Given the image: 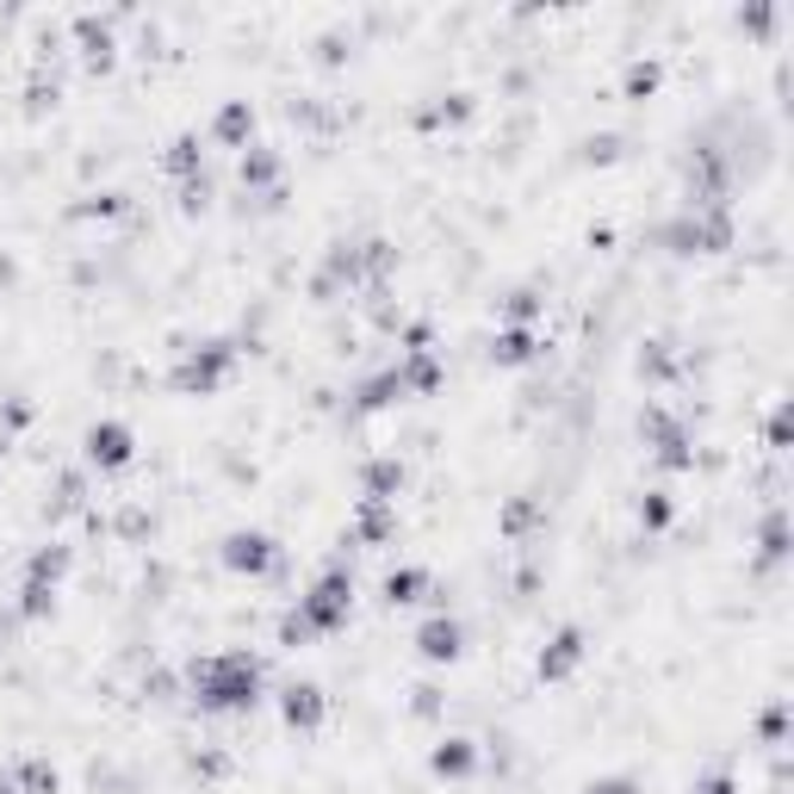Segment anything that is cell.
<instances>
[{"instance_id": "83f0119b", "label": "cell", "mask_w": 794, "mask_h": 794, "mask_svg": "<svg viewBox=\"0 0 794 794\" xmlns=\"http://www.w3.org/2000/svg\"><path fill=\"white\" fill-rule=\"evenodd\" d=\"M534 522H541V509H534V503H509L503 509V534H509V541H515V534H528Z\"/></svg>"}, {"instance_id": "4316f807", "label": "cell", "mask_w": 794, "mask_h": 794, "mask_svg": "<svg viewBox=\"0 0 794 794\" xmlns=\"http://www.w3.org/2000/svg\"><path fill=\"white\" fill-rule=\"evenodd\" d=\"M534 310H541V298H534V292H509V298H503V317H509V323H522V330H528V317H534Z\"/></svg>"}, {"instance_id": "ffe728a7", "label": "cell", "mask_w": 794, "mask_h": 794, "mask_svg": "<svg viewBox=\"0 0 794 794\" xmlns=\"http://www.w3.org/2000/svg\"><path fill=\"white\" fill-rule=\"evenodd\" d=\"M391 398H404V386H398V367H391V372H372L367 386L354 391V404H360V410H386Z\"/></svg>"}, {"instance_id": "836d02e7", "label": "cell", "mask_w": 794, "mask_h": 794, "mask_svg": "<svg viewBox=\"0 0 794 794\" xmlns=\"http://www.w3.org/2000/svg\"><path fill=\"white\" fill-rule=\"evenodd\" d=\"M441 708V689H416V714H435Z\"/></svg>"}, {"instance_id": "603a6c76", "label": "cell", "mask_w": 794, "mask_h": 794, "mask_svg": "<svg viewBox=\"0 0 794 794\" xmlns=\"http://www.w3.org/2000/svg\"><path fill=\"white\" fill-rule=\"evenodd\" d=\"M50 608H57V583L25 578V583H20V615H25V620H38V615H50Z\"/></svg>"}, {"instance_id": "ba28073f", "label": "cell", "mask_w": 794, "mask_h": 794, "mask_svg": "<svg viewBox=\"0 0 794 794\" xmlns=\"http://www.w3.org/2000/svg\"><path fill=\"white\" fill-rule=\"evenodd\" d=\"M323 714H330V701H323L317 683H286V689H280V720H286L292 733H317Z\"/></svg>"}, {"instance_id": "6da1fadb", "label": "cell", "mask_w": 794, "mask_h": 794, "mask_svg": "<svg viewBox=\"0 0 794 794\" xmlns=\"http://www.w3.org/2000/svg\"><path fill=\"white\" fill-rule=\"evenodd\" d=\"M193 701L205 714H249L261 701V664L249 652H217L193 664Z\"/></svg>"}, {"instance_id": "e575fe53", "label": "cell", "mask_w": 794, "mask_h": 794, "mask_svg": "<svg viewBox=\"0 0 794 794\" xmlns=\"http://www.w3.org/2000/svg\"><path fill=\"white\" fill-rule=\"evenodd\" d=\"M0 794H20V782H13V775H0Z\"/></svg>"}, {"instance_id": "44dd1931", "label": "cell", "mask_w": 794, "mask_h": 794, "mask_svg": "<svg viewBox=\"0 0 794 794\" xmlns=\"http://www.w3.org/2000/svg\"><path fill=\"white\" fill-rule=\"evenodd\" d=\"M428 590V571H416V565H404V571H391L386 578V602L398 608V602H416Z\"/></svg>"}, {"instance_id": "52a82bcc", "label": "cell", "mask_w": 794, "mask_h": 794, "mask_svg": "<svg viewBox=\"0 0 794 794\" xmlns=\"http://www.w3.org/2000/svg\"><path fill=\"white\" fill-rule=\"evenodd\" d=\"M640 435L659 447V465H671V472L696 465V453H689V435H683V423L671 416V410H645V416H640Z\"/></svg>"}, {"instance_id": "2e32d148", "label": "cell", "mask_w": 794, "mask_h": 794, "mask_svg": "<svg viewBox=\"0 0 794 794\" xmlns=\"http://www.w3.org/2000/svg\"><path fill=\"white\" fill-rule=\"evenodd\" d=\"M398 386L404 391H416V398H428V391H441V360H435V354H410L404 367H398Z\"/></svg>"}, {"instance_id": "f1b7e54d", "label": "cell", "mask_w": 794, "mask_h": 794, "mask_svg": "<svg viewBox=\"0 0 794 794\" xmlns=\"http://www.w3.org/2000/svg\"><path fill=\"white\" fill-rule=\"evenodd\" d=\"M671 515H677V509H671V497H664V490H652V497L640 503V522L645 528H671Z\"/></svg>"}, {"instance_id": "f546056e", "label": "cell", "mask_w": 794, "mask_h": 794, "mask_svg": "<svg viewBox=\"0 0 794 794\" xmlns=\"http://www.w3.org/2000/svg\"><path fill=\"white\" fill-rule=\"evenodd\" d=\"M583 794H640V782H633V775H602V782H590Z\"/></svg>"}, {"instance_id": "d4e9b609", "label": "cell", "mask_w": 794, "mask_h": 794, "mask_svg": "<svg viewBox=\"0 0 794 794\" xmlns=\"http://www.w3.org/2000/svg\"><path fill=\"white\" fill-rule=\"evenodd\" d=\"M652 87H659V62H633L627 81H620V94H627V99H645Z\"/></svg>"}, {"instance_id": "7402d4cb", "label": "cell", "mask_w": 794, "mask_h": 794, "mask_svg": "<svg viewBox=\"0 0 794 794\" xmlns=\"http://www.w3.org/2000/svg\"><path fill=\"white\" fill-rule=\"evenodd\" d=\"M62 571H69V546H38L32 565H25V578H38V583H57Z\"/></svg>"}, {"instance_id": "484cf974", "label": "cell", "mask_w": 794, "mask_h": 794, "mask_svg": "<svg viewBox=\"0 0 794 794\" xmlns=\"http://www.w3.org/2000/svg\"><path fill=\"white\" fill-rule=\"evenodd\" d=\"M789 553V522H782V509H775L770 522H763V559H782Z\"/></svg>"}, {"instance_id": "ac0fdd59", "label": "cell", "mask_w": 794, "mask_h": 794, "mask_svg": "<svg viewBox=\"0 0 794 794\" xmlns=\"http://www.w3.org/2000/svg\"><path fill=\"white\" fill-rule=\"evenodd\" d=\"M472 763H478L472 738H441L435 757H428V770H435V775H472Z\"/></svg>"}, {"instance_id": "277c9868", "label": "cell", "mask_w": 794, "mask_h": 794, "mask_svg": "<svg viewBox=\"0 0 794 794\" xmlns=\"http://www.w3.org/2000/svg\"><path fill=\"white\" fill-rule=\"evenodd\" d=\"M230 367H236V348H230V342H205V348H193L175 372H168V386L187 391V398H205V391L224 386V372H230Z\"/></svg>"}, {"instance_id": "d6986e66", "label": "cell", "mask_w": 794, "mask_h": 794, "mask_svg": "<svg viewBox=\"0 0 794 794\" xmlns=\"http://www.w3.org/2000/svg\"><path fill=\"white\" fill-rule=\"evenodd\" d=\"M273 180H280V155H273V150H249V155H242V187H249V193H261V187L273 193Z\"/></svg>"}, {"instance_id": "cb8c5ba5", "label": "cell", "mask_w": 794, "mask_h": 794, "mask_svg": "<svg viewBox=\"0 0 794 794\" xmlns=\"http://www.w3.org/2000/svg\"><path fill=\"white\" fill-rule=\"evenodd\" d=\"M13 782H20V794H57V770H50L44 757H25Z\"/></svg>"}, {"instance_id": "7a4b0ae2", "label": "cell", "mask_w": 794, "mask_h": 794, "mask_svg": "<svg viewBox=\"0 0 794 794\" xmlns=\"http://www.w3.org/2000/svg\"><path fill=\"white\" fill-rule=\"evenodd\" d=\"M348 615H354V578L342 571V565H330V571L298 596V620H305L310 633H335Z\"/></svg>"}, {"instance_id": "5b68a950", "label": "cell", "mask_w": 794, "mask_h": 794, "mask_svg": "<svg viewBox=\"0 0 794 794\" xmlns=\"http://www.w3.org/2000/svg\"><path fill=\"white\" fill-rule=\"evenodd\" d=\"M224 565L242 571V578H268L273 565H280V546H273V534H261V528H236L230 541H224Z\"/></svg>"}, {"instance_id": "9a60e30c", "label": "cell", "mask_w": 794, "mask_h": 794, "mask_svg": "<svg viewBox=\"0 0 794 794\" xmlns=\"http://www.w3.org/2000/svg\"><path fill=\"white\" fill-rule=\"evenodd\" d=\"M398 490H404V465L398 460H372L367 472H360V497H367V503H391Z\"/></svg>"}, {"instance_id": "4fadbf2b", "label": "cell", "mask_w": 794, "mask_h": 794, "mask_svg": "<svg viewBox=\"0 0 794 794\" xmlns=\"http://www.w3.org/2000/svg\"><path fill=\"white\" fill-rule=\"evenodd\" d=\"M534 354H541V342H534V330H522V323H509V330L490 335V360H497V367H528Z\"/></svg>"}, {"instance_id": "8fae6325", "label": "cell", "mask_w": 794, "mask_h": 794, "mask_svg": "<svg viewBox=\"0 0 794 794\" xmlns=\"http://www.w3.org/2000/svg\"><path fill=\"white\" fill-rule=\"evenodd\" d=\"M249 131H254V106H249V99H224V106H217V118H212V143H224V150H242V143H249Z\"/></svg>"}, {"instance_id": "7c38bea8", "label": "cell", "mask_w": 794, "mask_h": 794, "mask_svg": "<svg viewBox=\"0 0 794 794\" xmlns=\"http://www.w3.org/2000/svg\"><path fill=\"white\" fill-rule=\"evenodd\" d=\"M75 38H81V57L94 62V69H112L118 38H112V25H106V20H94V13H81V20H75Z\"/></svg>"}, {"instance_id": "30bf717a", "label": "cell", "mask_w": 794, "mask_h": 794, "mask_svg": "<svg viewBox=\"0 0 794 794\" xmlns=\"http://www.w3.org/2000/svg\"><path fill=\"white\" fill-rule=\"evenodd\" d=\"M583 664V627H559L541 652V683H565Z\"/></svg>"}, {"instance_id": "d6a6232c", "label": "cell", "mask_w": 794, "mask_h": 794, "mask_svg": "<svg viewBox=\"0 0 794 794\" xmlns=\"http://www.w3.org/2000/svg\"><path fill=\"white\" fill-rule=\"evenodd\" d=\"M782 720H789V708H770L763 714V738H782Z\"/></svg>"}, {"instance_id": "1f68e13d", "label": "cell", "mask_w": 794, "mask_h": 794, "mask_svg": "<svg viewBox=\"0 0 794 794\" xmlns=\"http://www.w3.org/2000/svg\"><path fill=\"white\" fill-rule=\"evenodd\" d=\"M696 794H733V775H726V770L708 775V782H696Z\"/></svg>"}, {"instance_id": "9c48e42d", "label": "cell", "mask_w": 794, "mask_h": 794, "mask_svg": "<svg viewBox=\"0 0 794 794\" xmlns=\"http://www.w3.org/2000/svg\"><path fill=\"white\" fill-rule=\"evenodd\" d=\"M416 652H423L428 664H453L465 652V627L453 615H435V620H423L416 627Z\"/></svg>"}, {"instance_id": "8992f818", "label": "cell", "mask_w": 794, "mask_h": 794, "mask_svg": "<svg viewBox=\"0 0 794 794\" xmlns=\"http://www.w3.org/2000/svg\"><path fill=\"white\" fill-rule=\"evenodd\" d=\"M81 453H87V465H99V472H118V465L137 460V435L125 423H94L81 435Z\"/></svg>"}, {"instance_id": "5bb4252c", "label": "cell", "mask_w": 794, "mask_h": 794, "mask_svg": "<svg viewBox=\"0 0 794 794\" xmlns=\"http://www.w3.org/2000/svg\"><path fill=\"white\" fill-rule=\"evenodd\" d=\"M162 168H168V175H175L180 187L205 175V150H199V137H193V131H180L175 143H168V155H162Z\"/></svg>"}, {"instance_id": "e0dca14e", "label": "cell", "mask_w": 794, "mask_h": 794, "mask_svg": "<svg viewBox=\"0 0 794 794\" xmlns=\"http://www.w3.org/2000/svg\"><path fill=\"white\" fill-rule=\"evenodd\" d=\"M391 528H398V509H391V503H367V497H360V515H354V541L379 546V541H391Z\"/></svg>"}, {"instance_id": "3957f363", "label": "cell", "mask_w": 794, "mask_h": 794, "mask_svg": "<svg viewBox=\"0 0 794 794\" xmlns=\"http://www.w3.org/2000/svg\"><path fill=\"white\" fill-rule=\"evenodd\" d=\"M659 242L671 254H720V249H733V217L726 212H689V217H677V224H664Z\"/></svg>"}, {"instance_id": "4dcf8cb0", "label": "cell", "mask_w": 794, "mask_h": 794, "mask_svg": "<svg viewBox=\"0 0 794 794\" xmlns=\"http://www.w3.org/2000/svg\"><path fill=\"white\" fill-rule=\"evenodd\" d=\"M620 155V137H590V162H615Z\"/></svg>"}]
</instances>
